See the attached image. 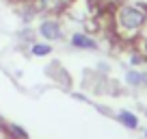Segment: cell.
Here are the masks:
<instances>
[{"label": "cell", "mask_w": 147, "mask_h": 139, "mask_svg": "<svg viewBox=\"0 0 147 139\" xmlns=\"http://www.w3.org/2000/svg\"><path fill=\"white\" fill-rule=\"evenodd\" d=\"M108 28L117 42H121L123 46H132L147 28V2H115L108 13Z\"/></svg>", "instance_id": "cell-1"}, {"label": "cell", "mask_w": 147, "mask_h": 139, "mask_svg": "<svg viewBox=\"0 0 147 139\" xmlns=\"http://www.w3.org/2000/svg\"><path fill=\"white\" fill-rule=\"evenodd\" d=\"M35 35L43 42H50V44H61L67 39V31H65V24H63V15H39L37 18V26H35Z\"/></svg>", "instance_id": "cell-2"}, {"label": "cell", "mask_w": 147, "mask_h": 139, "mask_svg": "<svg viewBox=\"0 0 147 139\" xmlns=\"http://www.w3.org/2000/svg\"><path fill=\"white\" fill-rule=\"evenodd\" d=\"M67 46L78 52H97L102 44L97 35L84 31V28H76V31L67 33Z\"/></svg>", "instance_id": "cell-3"}, {"label": "cell", "mask_w": 147, "mask_h": 139, "mask_svg": "<svg viewBox=\"0 0 147 139\" xmlns=\"http://www.w3.org/2000/svg\"><path fill=\"white\" fill-rule=\"evenodd\" d=\"M113 120L119 126H123L125 130H141V115L132 109H119V111L113 113Z\"/></svg>", "instance_id": "cell-4"}, {"label": "cell", "mask_w": 147, "mask_h": 139, "mask_svg": "<svg viewBox=\"0 0 147 139\" xmlns=\"http://www.w3.org/2000/svg\"><path fill=\"white\" fill-rule=\"evenodd\" d=\"M71 0H32V5L37 7L39 15H63V11L67 9V5Z\"/></svg>", "instance_id": "cell-5"}, {"label": "cell", "mask_w": 147, "mask_h": 139, "mask_svg": "<svg viewBox=\"0 0 147 139\" xmlns=\"http://www.w3.org/2000/svg\"><path fill=\"white\" fill-rule=\"evenodd\" d=\"M28 55L32 59H48L54 55V44L43 42V39H35L32 44H28Z\"/></svg>", "instance_id": "cell-6"}, {"label": "cell", "mask_w": 147, "mask_h": 139, "mask_svg": "<svg viewBox=\"0 0 147 139\" xmlns=\"http://www.w3.org/2000/svg\"><path fill=\"white\" fill-rule=\"evenodd\" d=\"M121 80L128 89H143V70L141 67H125Z\"/></svg>", "instance_id": "cell-7"}, {"label": "cell", "mask_w": 147, "mask_h": 139, "mask_svg": "<svg viewBox=\"0 0 147 139\" xmlns=\"http://www.w3.org/2000/svg\"><path fill=\"white\" fill-rule=\"evenodd\" d=\"M2 133L7 135V139H30V133L18 122H5L2 124Z\"/></svg>", "instance_id": "cell-8"}, {"label": "cell", "mask_w": 147, "mask_h": 139, "mask_svg": "<svg viewBox=\"0 0 147 139\" xmlns=\"http://www.w3.org/2000/svg\"><path fill=\"white\" fill-rule=\"evenodd\" d=\"M145 65H147V59L134 48V44L125 48V67H141L143 70Z\"/></svg>", "instance_id": "cell-9"}, {"label": "cell", "mask_w": 147, "mask_h": 139, "mask_svg": "<svg viewBox=\"0 0 147 139\" xmlns=\"http://www.w3.org/2000/svg\"><path fill=\"white\" fill-rule=\"evenodd\" d=\"M95 72L100 76H110V74H113V63H110L108 59H100L95 63Z\"/></svg>", "instance_id": "cell-10"}, {"label": "cell", "mask_w": 147, "mask_h": 139, "mask_svg": "<svg viewBox=\"0 0 147 139\" xmlns=\"http://www.w3.org/2000/svg\"><path fill=\"white\" fill-rule=\"evenodd\" d=\"M134 48H136V50H138V52H141V55L147 59V28L141 33V35H138V39L134 42Z\"/></svg>", "instance_id": "cell-11"}, {"label": "cell", "mask_w": 147, "mask_h": 139, "mask_svg": "<svg viewBox=\"0 0 147 139\" xmlns=\"http://www.w3.org/2000/svg\"><path fill=\"white\" fill-rule=\"evenodd\" d=\"M69 96H71L76 102H82V104H93V98L89 96V93H84V91H82V93H80V91H69Z\"/></svg>", "instance_id": "cell-12"}, {"label": "cell", "mask_w": 147, "mask_h": 139, "mask_svg": "<svg viewBox=\"0 0 147 139\" xmlns=\"http://www.w3.org/2000/svg\"><path fill=\"white\" fill-rule=\"evenodd\" d=\"M143 89H147V65L143 67Z\"/></svg>", "instance_id": "cell-13"}, {"label": "cell", "mask_w": 147, "mask_h": 139, "mask_svg": "<svg viewBox=\"0 0 147 139\" xmlns=\"http://www.w3.org/2000/svg\"><path fill=\"white\" fill-rule=\"evenodd\" d=\"M141 135H143V139H147V126H141Z\"/></svg>", "instance_id": "cell-14"}]
</instances>
